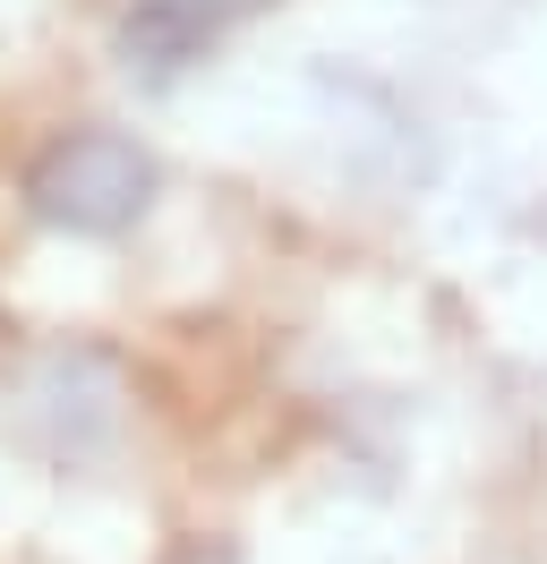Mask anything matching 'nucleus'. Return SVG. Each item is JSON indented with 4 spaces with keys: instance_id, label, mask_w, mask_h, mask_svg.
Here are the masks:
<instances>
[{
    "instance_id": "nucleus-3",
    "label": "nucleus",
    "mask_w": 547,
    "mask_h": 564,
    "mask_svg": "<svg viewBox=\"0 0 547 564\" xmlns=\"http://www.w3.org/2000/svg\"><path fill=\"white\" fill-rule=\"evenodd\" d=\"M180 564H232V556H223V547H189Z\"/></svg>"
},
{
    "instance_id": "nucleus-2",
    "label": "nucleus",
    "mask_w": 547,
    "mask_h": 564,
    "mask_svg": "<svg viewBox=\"0 0 547 564\" xmlns=\"http://www.w3.org/2000/svg\"><path fill=\"white\" fill-rule=\"evenodd\" d=\"M248 9H266V0H120V52H129V69L171 77V69H189L205 43L232 35Z\"/></svg>"
},
{
    "instance_id": "nucleus-1",
    "label": "nucleus",
    "mask_w": 547,
    "mask_h": 564,
    "mask_svg": "<svg viewBox=\"0 0 547 564\" xmlns=\"http://www.w3.org/2000/svg\"><path fill=\"white\" fill-rule=\"evenodd\" d=\"M26 206L52 231L111 240V231H129L137 214L154 206V154L129 129H61L26 163Z\"/></svg>"
}]
</instances>
